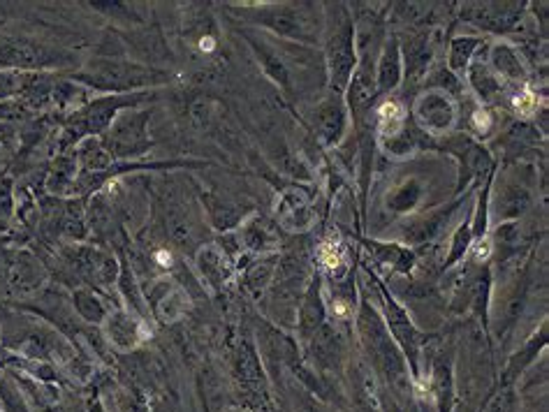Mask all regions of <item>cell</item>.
Instances as JSON below:
<instances>
[{"label":"cell","mask_w":549,"mask_h":412,"mask_svg":"<svg viewBox=\"0 0 549 412\" xmlns=\"http://www.w3.org/2000/svg\"><path fill=\"white\" fill-rule=\"evenodd\" d=\"M357 327H360L362 341L366 352L371 355V362L376 366L378 373L390 382L394 389H401L408 382L406 375V359L399 345L390 338L385 320L380 318L376 308L371 304H362L360 318H357Z\"/></svg>","instance_id":"obj_1"},{"label":"cell","mask_w":549,"mask_h":412,"mask_svg":"<svg viewBox=\"0 0 549 412\" xmlns=\"http://www.w3.org/2000/svg\"><path fill=\"white\" fill-rule=\"evenodd\" d=\"M75 79L77 82L93 84L95 88H105V91H114L119 95L121 91H135V88L142 86L165 84L167 75L153 68H144V65L139 63L116 61V58H98V61L89 63V68Z\"/></svg>","instance_id":"obj_2"},{"label":"cell","mask_w":549,"mask_h":412,"mask_svg":"<svg viewBox=\"0 0 549 412\" xmlns=\"http://www.w3.org/2000/svg\"><path fill=\"white\" fill-rule=\"evenodd\" d=\"M151 112L137 107L121 109L112 125L100 135V144L112 158H137L151 149Z\"/></svg>","instance_id":"obj_3"},{"label":"cell","mask_w":549,"mask_h":412,"mask_svg":"<svg viewBox=\"0 0 549 412\" xmlns=\"http://www.w3.org/2000/svg\"><path fill=\"white\" fill-rule=\"evenodd\" d=\"M142 100L144 95H107V98L89 102V105L72 114V119L63 130L61 146L65 149V146L82 142V139H89L91 135H102L121 109L137 107Z\"/></svg>","instance_id":"obj_4"},{"label":"cell","mask_w":549,"mask_h":412,"mask_svg":"<svg viewBox=\"0 0 549 412\" xmlns=\"http://www.w3.org/2000/svg\"><path fill=\"white\" fill-rule=\"evenodd\" d=\"M318 10L320 7H313V3H281L260 7V10H253L251 14L258 24L272 28L274 33L283 35V38L313 44L320 38L322 28L316 19Z\"/></svg>","instance_id":"obj_5"},{"label":"cell","mask_w":549,"mask_h":412,"mask_svg":"<svg viewBox=\"0 0 549 412\" xmlns=\"http://www.w3.org/2000/svg\"><path fill=\"white\" fill-rule=\"evenodd\" d=\"M325 56L329 82H332L334 93L343 95L357 68V35L353 17H350L346 7H341V21L334 26L332 35H329Z\"/></svg>","instance_id":"obj_6"},{"label":"cell","mask_w":549,"mask_h":412,"mask_svg":"<svg viewBox=\"0 0 549 412\" xmlns=\"http://www.w3.org/2000/svg\"><path fill=\"white\" fill-rule=\"evenodd\" d=\"M413 116V123L424 132V135L443 137L455 128L457 105L450 93L438 91V88H424L415 98Z\"/></svg>","instance_id":"obj_7"},{"label":"cell","mask_w":549,"mask_h":412,"mask_svg":"<svg viewBox=\"0 0 549 412\" xmlns=\"http://www.w3.org/2000/svg\"><path fill=\"white\" fill-rule=\"evenodd\" d=\"M443 149L459 160V190H464L473 179H482V176L492 174V156L471 135H464V132L461 135H450L443 142Z\"/></svg>","instance_id":"obj_8"},{"label":"cell","mask_w":549,"mask_h":412,"mask_svg":"<svg viewBox=\"0 0 549 412\" xmlns=\"http://www.w3.org/2000/svg\"><path fill=\"white\" fill-rule=\"evenodd\" d=\"M380 290H383L387 331H392V338H397L399 350L404 352L406 362H408V366H411L413 378H417V355H420V348L424 345V341H427V338H424V334H420V331L413 327V322L406 315L404 308H401L397 301H394L390 294H387V290L385 288H380Z\"/></svg>","instance_id":"obj_9"},{"label":"cell","mask_w":549,"mask_h":412,"mask_svg":"<svg viewBox=\"0 0 549 412\" xmlns=\"http://www.w3.org/2000/svg\"><path fill=\"white\" fill-rule=\"evenodd\" d=\"M526 3H466L461 19L492 33H508L519 26Z\"/></svg>","instance_id":"obj_10"},{"label":"cell","mask_w":549,"mask_h":412,"mask_svg":"<svg viewBox=\"0 0 549 412\" xmlns=\"http://www.w3.org/2000/svg\"><path fill=\"white\" fill-rule=\"evenodd\" d=\"M68 264L86 281L107 285L116 278V260L107 250L79 246L68 253Z\"/></svg>","instance_id":"obj_11"},{"label":"cell","mask_w":549,"mask_h":412,"mask_svg":"<svg viewBox=\"0 0 549 412\" xmlns=\"http://www.w3.org/2000/svg\"><path fill=\"white\" fill-rule=\"evenodd\" d=\"M348 123V107L341 95H329L313 112V130H316L322 146H336L343 139Z\"/></svg>","instance_id":"obj_12"},{"label":"cell","mask_w":549,"mask_h":412,"mask_svg":"<svg viewBox=\"0 0 549 412\" xmlns=\"http://www.w3.org/2000/svg\"><path fill=\"white\" fill-rule=\"evenodd\" d=\"M431 58H434V49H431V40H429L427 31H420L404 44V56H401V63H404L406 86L411 88V93L417 86H422L424 82H427Z\"/></svg>","instance_id":"obj_13"},{"label":"cell","mask_w":549,"mask_h":412,"mask_svg":"<svg viewBox=\"0 0 549 412\" xmlns=\"http://www.w3.org/2000/svg\"><path fill=\"white\" fill-rule=\"evenodd\" d=\"M61 54H54L47 47L38 42H10L0 49V63L12 65V68H42V65L56 63L54 58Z\"/></svg>","instance_id":"obj_14"},{"label":"cell","mask_w":549,"mask_h":412,"mask_svg":"<svg viewBox=\"0 0 549 412\" xmlns=\"http://www.w3.org/2000/svg\"><path fill=\"white\" fill-rule=\"evenodd\" d=\"M404 79V63H401V44L397 38H390L380 49L376 63V88L380 93H392Z\"/></svg>","instance_id":"obj_15"},{"label":"cell","mask_w":549,"mask_h":412,"mask_svg":"<svg viewBox=\"0 0 549 412\" xmlns=\"http://www.w3.org/2000/svg\"><path fill=\"white\" fill-rule=\"evenodd\" d=\"M489 68H492L496 75H499L503 82H526L529 77V70H526L524 58L519 56V51L508 42H499L489 49L487 58Z\"/></svg>","instance_id":"obj_16"},{"label":"cell","mask_w":549,"mask_h":412,"mask_svg":"<svg viewBox=\"0 0 549 412\" xmlns=\"http://www.w3.org/2000/svg\"><path fill=\"white\" fill-rule=\"evenodd\" d=\"M457 204H448L443 206V209H436L427 213L424 218H417L415 223L406 225L404 230V241H408V244L413 246H422V244H429V241H434L438 234L443 232V227L448 225V220L452 218V213L457 211Z\"/></svg>","instance_id":"obj_17"},{"label":"cell","mask_w":549,"mask_h":412,"mask_svg":"<svg viewBox=\"0 0 549 412\" xmlns=\"http://www.w3.org/2000/svg\"><path fill=\"white\" fill-rule=\"evenodd\" d=\"M311 195L302 188H292L283 195V202L278 204V220L288 230H304L311 223Z\"/></svg>","instance_id":"obj_18"},{"label":"cell","mask_w":549,"mask_h":412,"mask_svg":"<svg viewBox=\"0 0 549 412\" xmlns=\"http://www.w3.org/2000/svg\"><path fill=\"white\" fill-rule=\"evenodd\" d=\"M531 204V193L526 190L519 181H508L503 186V190L496 197L494 202V220L501 223H508V220H515L522 216V213L529 209Z\"/></svg>","instance_id":"obj_19"},{"label":"cell","mask_w":549,"mask_h":412,"mask_svg":"<svg viewBox=\"0 0 549 412\" xmlns=\"http://www.w3.org/2000/svg\"><path fill=\"white\" fill-rule=\"evenodd\" d=\"M466 72H468V82H471L475 95H478L482 102H494L496 98H501L505 82L492 68H489V63L475 61L468 65Z\"/></svg>","instance_id":"obj_20"},{"label":"cell","mask_w":549,"mask_h":412,"mask_svg":"<svg viewBox=\"0 0 549 412\" xmlns=\"http://www.w3.org/2000/svg\"><path fill=\"white\" fill-rule=\"evenodd\" d=\"M322 325H325V304H322V297H320V276H316L304 297L302 315H299V327H302L304 338H313V334H316Z\"/></svg>","instance_id":"obj_21"},{"label":"cell","mask_w":549,"mask_h":412,"mask_svg":"<svg viewBox=\"0 0 549 412\" xmlns=\"http://www.w3.org/2000/svg\"><path fill=\"white\" fill-rule=\"evenodd\" d=\"M422 195H424L422 183L417 181L415 176H408V179L397 183V186L390 190V195H387V200H385L387 211L411 213L417 209V206H420Z\"/></svg>","instance_id":"obj_22"},{"label":"cell","mask_w":549,"mask_h":412,"mask_svg":"<svg viewBox=\"0 0 549 412\" xmlns=\"http://www.w3.org/2000/svg\"><path fill=\"white\" fill-rule=\"evenodd\" d=\"M318 262L329 276L336 278V281L346 276V271H348V250H346V246H343V241L339 237H334V234L329 239L322 241L320 248H318Z\"/></svg>","instance_id":"obj_23"},{"label":"cell","mask_w":549,"mask_h":412,"mask_svg":"<svg viewBox=\"0 0 549 412\" xmlns=\"http://www.w3.org/2000/svg\"><path fill=\"white\" fill-rule=\"evenodd\" d=\"M244 246L253 253H267L278 246L276 227L265 218H253L244 225Z\"/></svg>","instance_id":"obj_24"},{"label":"cell","mask_w":549,"mask_h":412,"mask_svg":"<svg viewBox=\"0 0 549 412\" xmlns=\"http://www.w3.org/2000/svg\"><path fill=\"white\" fill-rule=\"evenodd\" d=\"M364 246L380 264H387V267H392L397 271L413 269L415 253L411 248H404L399 244H378V241H364Z\"/></svg>","instance_id":"obj_25"},{"label":"cell","mask_w":549,"mask_h":412,"mask_svg":"<svg viewBox=\"0 0 549 412\" xmlns=\"http://www.w3.org/2000/svg\"><path fill=\"white\" fill-rule=\"evenodd\" d=\"M197 264H200L202 276L207 278L211 285H221L223 281H228L230 262H228V255L223 253V248L202 246L197 250Z\"/></svg>","instance_id":"obj_26"},{"label":"cell","mask_w":549,"mask_h":412,"mask_svg":"<svg viewBox=\"0 0 549 412\" xmlns=\"http://www.w3.org/2000/svg\"><path fill=\"white\" fill-rule=\"evenodd\" d=\"M406 107L401 100H385L380 102L376 109V119H378V139L385 142L397 135V132L406 125Z\"/></svg>","instance_id":"obj_27"},{"label":"cell","mask_w":549,"mask_h":412,"mask_svg":"<svg viewBox=\"0 0 549 412\" xmlns=\"http://www.w3.org/2000/svg\"><path fill=\"white\" fill-rule=\"evenodd\" d=\"M204 204H207V213L214 223L216 230H232L234 225L244 218V211H239L237 204H232L228 200H221V197H204Z\"/></svg>","instance_id":"obj_28"},{"label":"cell","mask_w":549,"mask_h":412,"mask_svg":"<svg viewBox=\"0 0 549 412\" xmlns=\"http://www.w3.org/2000/svg\"><path fill=\"white\" fill-rule=\"evenodd\" d=\"M77 186V156H61L49 176V190L56 195L75 193Z\"/></svg>","instance_id":"obj_29"},{"label":"cell","mask_w":549,"mask_h":412,"mask_svg":"<svg viewBox=\"0 0 549 412\" xmlns=\"http://www.w3.org/2000/svg\"><path fill=\"white\" fill-rule=\"evenodd\" d=\"M237 375L241 380V385L246 387H258L262 382V369L258 362V355L251 345H241L239 355H237Z\"/></svg>","instance_id":"obj_30"},{"label":"cell","mask_w":549,"mask_h":412,"mask_svg":"<svg viewBox=\"0 0 549 412\" xmlns=\"http://www.w3.org/2000/svg\"><path fill=\"white\" fill-rule=\"evenodd\" d=\"M109 336H112V341L119 345V348H123V350L133 348L139 338L137 322L123 313L114 315V318L109 320Z\"/></svg>","instance_id":"obj_31"},{"label":"cell","mask_w":549,"mask_h":412,"mask_svg":"<svg viewBox=\"0 0 549 412\" xmlns=\"http://www.w3.org/2000/svg\"><path fill=\"white\" fill-rule=\"evenodd\" d=\"M478 38H455L450 44V72H466L473 63V54L478 51Z\"/></svg>","instance_id":"obj_32"},{"label":"cell","mask_w":549,"mask_h":412,"mask_svg":"<svg viewBox=\"0 0 549 412\" xmlns=\"http://www.w3.org/2000/svg\"><path fill=\"white\" fill-rule=\"evenodd\" d=\"M276 262H278L276 255H272V257H260L258 262H253L251 267H248V271H246V285L255 294H258L260 290H265L267 283L272 281Z\"/></svg>","instance_id":"obj_33"},{"label":"cell","mask_w":549,"mask_h":412,"mask_svg":"<svg viewBox=\"0 0 549 412\" xmlns=\"http://www.w3.org/2000/svg\"><path fill=\"white\" fill-rule=\"evenodd\" d=\"M188 121L195 130H209L211 123L216 121V102L211 98H200L190 102Z\"/></svg>","instance_id":"obj_34"},{"label":"cell","mask_w":549,"mask_h":412,"mask_svg":"<svg viewBox=\"0 0 549 412\" xmlns=\"http://www.w3.org/2000/svg\"><path fill=\"white\" fill-rule=\"evenodd\" d=\"M473 246V232H471V220H466L464 225H459V230L455 232V237H452V248L448 260L443 262V269L455 267L459 260H464L468 255V248Z\"/></svg>","instance_id":"obj_35"},{"label":"cell","mask_w":549,"mask_h":412,"mask_svg":"<svg viewBox=\"0 0 549 412\" xmlns=\"http://www.w3.org/2000/svg\"><path fill=\"white\" fill-rule=\"evenodd\" d=\"M434 389L438 396V406L441 412H450L452 408V375L445 362H438L434 369Z\"/></svg>","instance_id":"obj_36"},{"label":"cell","mask_w":549,"mask_h":412,"mask_svg":"<svg viewBox=\"0 0 549 412\" xmlns=\"http://www.w3.org/2000/svg\"><path fill=\"white\" fill-rule=\"evenodd\" d=\"M75 306H77V313L82 315L84 320L102 322V318H105V306H102L100 299L89 290L75 292Z\"/></svg>","instance_id":"obj_37"},{"label":"cell","mask_w":549,"mask_h":412,"mask_svg":"<svg viewBox=\"0 0 549 412\" xmlns=\"http://www.w3.org/2000/svg\"><path fill=\"white\" fill-rule=\"evenodd\" d=\"M538 105H540L538 95L533 93L529 86L522 88V91L512 93L510 98V109L519 116V119H531V116L538 112Z\"/></svg>","instance_id":"obj_38"},{"label":"cell","mask_w":549,"mask_h":412,"mask_svg":"<svg viewBox=\"0 0 549 412\" xmlns=\"http://www.w3.org/2000/svg\"><path fill=\"white\" fill-rule=\"evenodd\" d=\"M492 125H494V119H492V114H489L485 107H475L473 109L471 119H468V128H471L475 132V135H478V137H487L489 130H492Z\"/></svg>","instance_id":"obj_39"},{"label":"cell","mask_w":549,"mask_h":412,"mask_svg":"<svg viewBox=\"0 0 549 412\" xmlns=\"http://www.w3.org/2000/svg\"><path fill=\"white\" fill-rule=\"evenodd\" d=\"M12 216V193L10 183L0 181V230H5L7 220Z\"/></svg>","instance_id":"obj_40"},{"label":"cell","mask_w":549,"mask_h":412,"mask_svg":"<svg viewBox=\"0 0 549 412\" xmlns=\"http://www.w3.org/2000/svg\"><path fill=\"white\" fill-rule=\"evenodd\" d=\"M93 412H102V410H100V406H95V410H93Z\"/></svg>","instance_id":"obj_41"},{"label":"cell","mask_w":549,"mask_h":412,"mask_svg":"<svg viewBox=\"0 0 549 412\" xmlns=\"http://www.w3.org/2000/svg\"><path fill=\"white\" fill-rule=\"evenodd\" d=\"M392 412H397V410H392Z\"/></svg>","instance_id":"obj_42"}]
</instances>
